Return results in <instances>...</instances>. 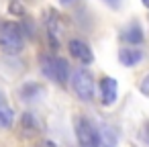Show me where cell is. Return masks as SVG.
<instances>
[{
    "label": "cell",
    "mask_w": 149,
    "mask_h": 147,
    "mask_svg": "<svg viewBox=\"0 0 149 147\" xmlns=\"http://www.w3.org/2000/svg\"><path fill=\"white\" fill-rule=\"evenodd\" d=\"M76 137L80 147H116V133L108 125H96L88 118L76 121Z\"/></svg>",
    "instance_id": "cell-1"
},
{
    "label": "cell",
    "mask_w": 149,
    "mask_h": 147,
    "mask_svg": "<svg viewBox=\"0 0 149 147\" xmlns=\"http://www.w3.org/2000/svg\"><path fill=\"white\" fill-rule=\"evenodd\" d=\"M25 37H23V27L19 23H4L0 27V49L6 55H17L23 51Z\"/></svg>",
    "instance_id": "cell-2"
},
{
    "label": "cell",
    "mask_w": 149,
    "mask_h": 147,
    "mask_svg": "<svg viewBox=\"0 0 149 147\" xmlns=\"http://www.w3.org/2000/svg\"><path fill=\"white\" fill-rule=\"evenodd\" d=\"M41 72L51 82L65 84L68 82V74H70V65H68L65 59H61L57 55H41Z\"/></svg>",
    "instance_id": "cell-3"
},
{
    "label": "cell",
    "mask_w": 149,
    "mask_h": 147,
    "mask_svg": "<svg viewBox=\"0 0 149 147\" xmlns=\"http://www.w3.org/2000/svg\"><path fill=\"white\" fill-rule=\"evenodd\" d=\"M72 88H74V92H76V96L80 100L90 102L94 98V90H96V84H94L92 74L88 70H84V68L76 70L74 76H72Z\"/></svg>",
    "instance_id": "cell-4"
},
{
    "label": "cell",
    "mask_w": 149,
    "mask_h": 147,
    "mask_svg": "<svg viewBox=\"0 0 149 147\" xmlns=\"http://www.w3.org/2000/svg\"><path fill=\"white\" fill-rule=\"evenodd\" d=\"M116 96H118V84H116V80L114 78H102L100 80V100H102V104L104 106L114 104Z\"/></svg>",
    "instance_id": "cell-5"
},
{
    "label": "cell",
    "mask_w": 149,
    "mask_h": 147,
    "mask_svg": "<svg viewBox=\"0 0 149 147\" xmlns=\"http://www.w3.org/2000/svg\"><path fill=\"white\" fill-rule=\"evenodd\" d=\"M68 47H70V53H72L78 61H82V63H90V61L94 59L92 49H90L84 41H80V39H72Z\"/></svg>",
    "instance_id": "cell-6"
},
{
    "label": "cell",
    "mask_w": 149,
    "mask_h": 147,
    "mask_svg": "<svg viewBox=\"0 0 149 147\" xmlns=\"http://www.w3.org/2000/svg\"><path fill=\"white\" fill-rule=\"evenodd\" d=\"M47 37H49V43L51 47H59V41H61V21L55 13L49 15L47 19Z\"/></svg>",
    "instance_id": "cell-7"
},
{
    "label": "cell",
    "mask_w": 149,
    "mask_h": 147,
    "mask_svg": "<svg viewBox=\"0 0 149 147\" xmlns=\"http://www.w3.org/2000/svg\"><path fill=\"white\" fill-rule=\"evenodd\" d=\"M141 59H143V51H141V49L125 47V49H120V51H118V61H120L123 65H127V68L137 65Z\"/></svg>",
    "instance_id": "cell-8"
},
{
    "label": "cell",
    "mask_w": 149,
    "mask_h": 147,
    "mask_svg": "<svg viewBox=\"0 0 149 147\" xmlns=\"http://www.w3.org/2000/svg\"><path fill=\"white\" fill-rule=\"evenodd\" d=\"M123 39H125L127 43H131V45H139V43L143 41V29H141V25H139V23H131V25L123 31Z\"/></svg>",
    "instance_id": "cell-9"
},
{
    "label": "cell",
    "mask_w": 149,
    "mask_h": 147,
    "mask_svg": "<svg viewBox=\"0 0 149 147\" xmlns=\"http://www.w3.org/2000/svg\"><path fill=\"white\" fill-rule=\"evenodd\" d=\"M13 121H15L13 108H8V106H4L2 102H0V129H8L13 125Z\"/></svg>",
    "instance_id": "cell-10"
},
{
    "label": "cell",
    "mask_w": 149,
    "mask_h": 147,
    "mask_svg": "<svg viewBox=\"0 0 149 147\" xmlns=\"http://www.w3.org/2000/svg\"><path fill=\"white\" fill-rule=\"evenodd\" d=\"M139 90H141L145 96H149V74H147V76L141 80V84H139Z\"/></svg>",
    "instance_id": "cell-11"
},
{
    "label": "cell",
    "mask_w": 149,
    "mask_h": 147,
    "mask_svg": "<svg viewBox=\"0 0 149 147\" xmlns=\"http://www.w3.org/2000/svg\"><path fill=\"white\" fill-rule=\"evenodd\" d=\"M104 2H106L110 8H118V6H120V0H104Z\"/></svg>",
    "instance_id": "cell-12"
},
{
    "label": "cell",
    "mask_w": 149,
    "mask_h": 147,
    "mask_svg": "<svg viewBox=\"0 0 149 147\" xmlns=\"http://www.w3.org/2000/svg\"><path fill=\"white\" fill-rule=\"evenodd\" d=\"M37 147H55V143H53V141H41Z\"/></svg>",
    "instance_id": "cell-13"
},
{
    "label": "cell",
    "mask_w": 149,
    "mask_h": 147,
    "mask_svg": "<svg viewBox=\"0 0 149 147\" xmlns=\"http://www.w3.org/2000/svg\"><path fill=\"white\" fill-rule=\"evenodd\" d=\"M141 2H143V4H145V6L149 8V0H141Z\"/></svg>",
    "instance_id": "cell-14"
},
{
    "label": "cell",
    "mask_w": 149,
    "mask_h": 147,
    "mask_svg": "<svg viewBox=\"0 0 149 147\" xmlns=\"http://www.w3.org/2000/svg\"><path fill=\"white\" fill-rule=\"evenodd\" d=\"M61 2H65V4H68V2H72V0H61Z\"/></svg>",
    "instance_id": "cell-15"
},
{
    "label": "cell",
    "mask_w": 149,
    "mask_h": 147,
    "mask_svg": "<svg viewBox=\"0 0 149 147\" xmlns=\"http://www.w3.org/2000/svg\"><path fill=\"white\" fill-rule=\"evenodd\" d=\"M0 102H2V94H0Z\"/></svg>",
    "instance_id": "cell-16"
}]
</instances>
